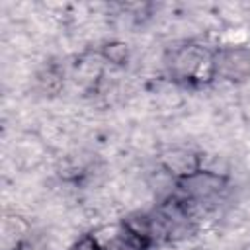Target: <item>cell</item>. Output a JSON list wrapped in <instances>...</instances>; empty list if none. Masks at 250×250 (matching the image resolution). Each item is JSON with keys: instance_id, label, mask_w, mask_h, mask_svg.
<instances>
[{"instance_id": "cell-5", "label": "cell", "mask_w": 250, "mask_h": 250, "mask_svg": "<svg viewBox=\"0 0 250 250\" xmlns=\"http://www.w3.org/2000/svg\"><path fill=\"white\" fill-rule=\"evenodd\" d=\"M102 57L113 64H127L129 61V47L121 41H111V43H105L102 47Z\"/></svg>"}, {"instance_id": "cell-3", "label": "cell", "mask_w": 250, "mask_h": 250, "mask_svg": "<svg viewBox=\"0 0 250 250\" xmlns=\"http://www.w3.org/2000/svg\"><path fill=\"white\" fill-rule=\"evenodd\" d=\"M215 74L232 84H240L250 78V49L229 45L215 49Z\"/></svg>"}, {"instance_id": "cell-6", "label": "cell", "mask_w": 250, "mask_h": 250, "mask_svg": "<svg viewBox=\"0 0 250 250\" xmlns=\"http://www.w3.org/2000/svg\"><path fill=\"white\" fill-rule=\"evenodd\" d=\"M70 250H104V246L98 242V238L94 234H82Z\"/></svg>"}, {"instance_id": "cell-1", "label": "cell", "mask_w": 250, "mask_h": 250, "mask_svg": "<svg viewBox=\"0 0 250 250\" xmlns=\"http://www.w3.org/2000/svg\"><path fill=\"white\" fill-rule=\"evenodd\" d=\"M164 68L176 84L184 88L209 86L215 74V49L195 41H182L164 53Z\"/></svg>"}, {"instance_id": "cell-2", "label": "cell", "mask_w": 250, "mask_h": 250, "mask_svg": "<svg viewBox=\"0 0 250 250\" xmlns=\"http://www.w3.org/2000/svg\"><path fill=\"white\" fill-rule=\"evenodd\" d=\"M227 182H229L227 176L201 168L199 172H195L184 180H176V186H178L180 195H184L191 203H205V201L219 197L225 191Z\"/></svg>"}, {"instance_id": "cell-4", "label": "cell", "mask_w": 250, "mask_h": 250, "mask_svg": "<svg viewBox=\"0 0 250 250\" xmlns=\"http://www.w3.org/2000/svg\"><path fill=\"white\" fill-rule=\"evenodd\" d=\"M158 164L174 180H184V178H188V176H191L203 168L201 166L203 156L193 148L174 146V148H166L158 154Z\"/></svg>"}]
</instances>
